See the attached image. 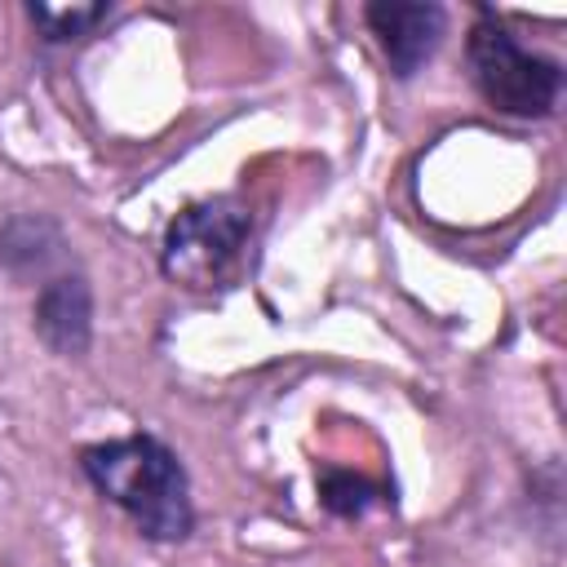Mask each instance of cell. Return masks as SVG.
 Returning <instances> with one entry per match:
<instances>
[{
    "label": "cell",
    "instance_id": "2",
    "mask_svg": "<svg viewBox=\"0 0 567 567\" xmlns=\"http://www.w3.org/2000/svg\"><path fill=\"white\" fill-rule=\"evenodd\" d=\"M248 235H252V213L239 199H230V195L199 199L168 221L159 266L173 284H182L190 292H213L235 279Z\"/></svg>",
    "mask_w": 567,
    "mask_h": 567
},
{
    "label": "cell",
    "instance_id": "5",
    "mask_svg": "<svg viewBox=\"0 0 567 567\" xmlns=\"http://www.w3.org/2000/svg\"><path fill=\"white\" fill-rule=\"evenodd\" d=\"M35 332L53 354H84L93 337V297L80 275L49 279L35 297Z\"/></svg>",
    "mask_w": 567,
    "mask_h": 567
},
{
    "label": "cell",
    "instance_id": "4",
    "mask_svg": "<svg viewBox=\"0 0 567 567\" xmlns=\"http://www.w3.org/2000/svg\"><path fill=\"white\" fill-rule=\"evenodd\" d=\"M363 18L399 80L416 75L421 62H430V53L439 49V35L447 27V13L439 4H399V0L368 4Z\"/></svg>",
    "mask_w": 567,
    "mask_h": 567
},
{
    "label": "cell",
    "instance_id": "3",
    "mask_svg": "<svg viewBox=\"0 0 567 567\" xmlns=\"http://www.w3.org/2000/svg\"><path fill=\"white\" fill-rule=\"evenodd\" d=\"M470 71L478 93L505 115H549L563 89V71L554 58L532 53L496 13H478L470 31Z\"/></svg>",
    "mask_w": 567,
    "mask_h": 567
},
{
    "label": "cell",
    "instance_id": "1",
    "mask_svg": "<svg viewBox=\"0 0 567 567\" xmlns=\"http://www.w3.org/2000/svg\"><path fill=\"white\" fill-rule=\"evenodd\" d=\"M89 483L120 505L133 527L151 540H186L195 527L190 483L182 461L151 434H128L111 443H93L80 452Z\"/></svg>",
    "mask_w": 567,
    "mask_h": 567
},
{
    "label": "cell",
    "instance_id": "6",
    "mask_svg": "<svg viewBox=\"0 0 567 567\" xmlns=\"http://www.w3.org/2000/svg\"><path fill=\"white\" fill-rule=\"evenodd\" d=\"M31 13V22L44 31V40H80V35H89L106 13H111V4H62V9H53V4H31L27 9Z\"/></svg>",
    "mask_w": 567,
    "mask_h": 567
}]
</instances>
